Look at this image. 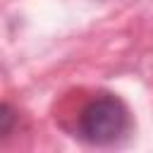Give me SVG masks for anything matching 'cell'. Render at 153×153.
<instances>
[{
    "mask_svg": "<svg viewBox=\"0 0 153 153\" xmlns=\"http://www.w3.org/2000/svg\"><path fill=\"white\" fill-rule=\"evenodd\" d=\"M129 127L127 105L115 96L93 98L79 115V134L93 146L115 143Z\"/></svg>",
    "mask_w": 153,
    "mask_h": 153,
    "instance_id": "6da1fadb",
    "label": "cell"
},
{
    "mask_svg": "<svg viewBox=\"0 0 153 153\" xmlns=\"http://www.w3.org/2000/svg\"><path fill=\"white\" fill-rule=\"evenodd\" d=\"M0 134L2 136H7L10 134V127H12V110H10V105H2V110H0Z\"/></svg>",
    "mask_w": 153,
    "mask_h": 153,
    "instance_id": "7a4b0ae2",
    "label": "cell"
}]
</instances>
